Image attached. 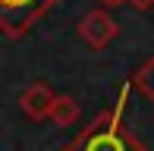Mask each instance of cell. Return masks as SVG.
I'll use <instances>...</instances> for the list:
<instances>
[{"label":"cell","mask_w":154,"mask_h":151,"mask_svg":"<svg viewBox=\"0 0 154 151\" xmlns=\"http://www.w3.org/2000/svg\"><path fill=\"white\" fill-rule=\"evenodd\" d=\"M126 94H129V85L120 88V98H116L113 110L104 113L85 135H79V142H75L69 151H142V145L132 142L129 132H126V126H123Z\"/></svg>","instance_id":"obj_1"},{"label":"cell","mask_w":154,"mask_h":151,"mask_svg":"<svg viewBox=\"0 0 154 151\" xmlns=\"http://www.w3.org/2000/svg\"><path fill=\"white\" fill-rule=\"evenodd\" d=\"M129 3H132V6H138V10H148L154 0H129Z\"/></svg>","instance_id":"obj_7"},{"label":"cell","mask_w":154,"mask_h":151,"mask_svg":"<svg viewBox=\"0 0 154 151\" xmlns=\"http://www.w3.org/2000/svg\"><path fill=\"white\" fill-rule=\"evenodd\" d=\"M75 113H79V107H75L72 98H57L54 107H51V116H54L57 126H69V123L75 120Z\"/></svg>","instance_id":"obj_5"},{"label":"cell","mask_w":154,"mask_h":151,"mask_svg":"<svg viewBox=\"0 0 154 151\" xmlns=\"http://www.w3.org/2000/svg\"><path fill=\"white\" fill-rule=\"evenodd\" d=\"M54 94H51V88H44V85H32L29 91L22 94V110L35 116V120H41V116H51V107H54Z\"/></svg>","instance_id":"obj_4"},{"label":"cell","mask_w":154,"mask_h":151,"mask_svg":"<svg viewBox=\"0 0 154 151\" xmlns=\"http://www.w3.org/2000/svg\"><path fill=\"white\" fill-rule=\"evenodd\" d=\"M51 0H0V25L10 35H22L25 25L38 16Z\"/></svg>","instance_id":"obj_2"},{"label":"cell","mask_w":154,"mask_h":151,"mask_svg":"<svg viewBox=\"0 0 154 151\" xmlns=\"http://www.w3.org/2000/svg\"><path fill=\"white\" fill-rule=\"evenodd\" d=\"M135 85H138V88H142V91L154 101V60H148V63H145L142 69L135 72Z\"/></svg>","instance_id":"obj_6"},{"label":"cell","mask_w":154,"mask_h":151,"mask_svg":"<svg viewBox=\"0 0 154 151\" xmlns=\"http://www.w3.org/2000/svg\"><path fill=\"white\" fill-rule=\"evenodd\" d=\"M110 3H123V0H110Z\"/></svg>","instance_id":"obj_8"},{"label":"cell","mask_w":154,"mask_h":151,"mask_svg":"<svg viewBox=\"0 0 154 151\" xmlns=\"http://www.w3.org/2000/svg\"><path fill=\"white\" fill-rule=\"evenodd\" d=\"M79 35L85 38L91 47H104L110 38L116 35V22H113L104 10H91V13L79 22Z\"/></svg>","instance_id":"obj_3"}]
</instances>
